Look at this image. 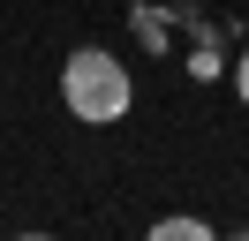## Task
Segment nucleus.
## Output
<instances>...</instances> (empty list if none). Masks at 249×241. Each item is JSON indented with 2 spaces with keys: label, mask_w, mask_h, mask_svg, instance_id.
Here are the masks:
<instances>
[{
  "label": "nucleus",
  "mask_w": 249,
  "mask_h": 241,
  "mask_svg": "<svg viewBox=\"0 0 249 241\" xmlns=\"http://www.w3.org/2000/svg\"><path fill=\"white\" fill-rule=\"evenodd\" d=\"M61 105L76 120H91V128H113V120L136 105V83H128V68L106 45H76L68 68H61Z\"/></svg>",
  "instance_id": "obj_1"
},
{
  "label": "nucleus",
  "mask_w": 249,
  "mask_h": 241,
  "mask_svg": "<svg viewBox=\"0 0 249 241\" xmlns=\"http://www.w3.org/2000/svg\"><path fill=\"white\" fill-rule=\"evenodd\" d=\"M151 234L159 241H212V226H204V219H159Z\"/></svg>",
  "instance_id": "obj_2"
},
{
  "label": "nucleus",
  "mask_w": 249,
  "mask_h": 241,
  "mask_svg": "<svg viewBox=\"0 0 249 241\" xmlns=\"http://www.w3.org/2000/svg\"><path fill=\"white\" fill-rule=\"evenodd\" d=\"M234 98H242V105H249V53H242V60H234Z\"/></svg>",
  "instance_id": "obj_3"
}]
</instances>
